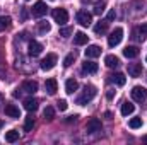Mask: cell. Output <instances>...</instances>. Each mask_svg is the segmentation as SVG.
Wrapping results in <instances>:
<instances>
[{
	"mask_svg": "<svg viewBox=\"0 0 147 145\" xmlns=\"http://www.w3.org/2000/svg\"><path fill=\"white\" fill-rule=\"evenodd\" d=\"M96 94H98V91H96V87L94 85H84V91H82V94L77 97V104H80V106H84V104H87V103H91L94 97H96Z\"/></svg>",
	"mask_w": 147,
	"mask_h": 145,
	"instance_id": "obj_1",
	"label": "cell"
},
{
	"mask_svg": "<svg viewBox=\"0 0 147 145\" xmlns=\"http://www.w3.org/2000/svg\"><path fill=\"white\" fill-rule=\"evenodd\" d=\"M57 62H58V56H57L55 53H48V55L39 62V67H41V70H51V68L57 65Z\"/></svg>",
	"mask_w": 147,
	"mask_h": 145,
	"instance_id": "obj_2",
	"label": "cell"
},
{
	"mask_svg": "<svg viewBox=\"0 0 147 145\" xmlns=\"http://www.w3.org/2000/svg\"><path fill=\"white\" fill-rule=\"evenodd\" d=\"M121 39H123V29L121 28H115L110 33V36H108V44L111 48H115V46H118L121 43Z\"/></svg>",
	"mask_w": 147,
	"mask_h": 145,
	"instance_id": "obj_3",
	"label": "cell"
},
{
	"mask_svg": "<svg viewBox=\"0 0 147 145\" xmlns=\"http://www.w3.org/2000/svg\"><path fill=\"white\" fill-rule=\"evenodd\" d=\"M130 94H132V99L137 101V103H144L147 99V89L142 87V85H135Z\"/></svg>",
	"mask_w": 147,
	"mask_h": 145,
	"instance_id": "obj_4",
	"label": "cell"
},
{
	"mask_svg": "<svg viewBox=\"0 0 147 145\" xmlns=\"http://www.w3.org/2000/svg\"><path fill=\"white\" fill-rule=\"evenodd\" d=\"M51 15H53V19H55V22H58V26H63V24L69 21V12H67L65 9H53Z\"/></svg>",
	"mask_w": 147,
	"mask_h": 145,
	"instance_id": "obj_5",
	"label": "cell"
},
{
	"mask_svg": "<svg viewBox=\"0 0 147 145\" xmlns=\"http://www.w3.org/2000/svg\"><path fill=\"white\" fill-rule=\"evenodd\" d=\"M77 22H79L80 26L87 28V26H91V22H92V15H91L87 10H79V12H77Z\"/></svg>",
	"mask_w": 147,
	"mask_h": 145,
	"instance_id": "obj_6",
	"label": "cell"
},
{
	"mask_svg": "<svg viewBox=\"0 0 147 145\" xmlns=\"http://www.w3.org/2000/svg\"><path fill=\"white\" fill-rule=\"evenodd\" d=\"M86 132H87V133L101 132V121H99L98 118H91V119L86 123Z\"/></svg>",
	"mask_w": 147,
	"mask_h": 145,
	"instance_id": "obj_7",
	"label": "cell"
},
{
	"mask_svg": "<svg viewBox=\"0 0 147 145\" xmlns=\"http://www.w3.org/2000/svg\"><path fill=\"white\" fill-rule=\"evenodd\" d=\"M46 12H48V7L45 2H36L33 5V15L34 17H43V15H46Z\"/></svg>",
	"mask_w": 147,
	"mask_h": 145,
	"instance_id": "obj_8",
	"label": "cell"
},
{
	"mask_svg": "<svg viewBox=\"0 0 147 145\" xmlns=\"http://www.w3.org/2000/svg\"><path fill=\"white\" fill-rule=\"evenodd\" d=\"M21 91H24L28 94H34L38 91V82L36 80H24L22 85H21Z\"/></svg>",
	"mask_w": 147,
	"mask_h": 145,
	"instance_id": "obj_9",
	"label": "cell"
},
{
	"mask_svg": "<svg viewBox=\"0 0 147 145\" xmlns=\"http://www.w3.org/2000/svg\"><path fill=\"white\" fill-rule=\"evenodd\" d=\"M147 38V26L144 24V26H139V28H135L134 29V39H137V41H144Z\"/></svg>",
	"mask_w": 147,
	"mask_h": 145,
	"instance_id": "obj_10",
	"label": "cell"
},
{
	"mask_svg": "<svg viewBox=\"0 0 147 145\" xmlns=\"http://www.w3.org/2000/svg\"><path fill=\"white\" fill-rule=\"evenodd\" d=\"M41 51H43V44L34 41V39H31L29 41V55L31 56H38V55H41Z\"/></svg>",
	"mask_w": 147,
	"mask_h": 145,
	"instance_id": "obj_11",
	"label": "cell"
},
{
	"mask_svg": "<svg viewBox=\"0 0 147 145\" xmlns=\"http://www.w3.org/2000/svg\"><path fill=\"white\" fill-rule=\"evenodd\" d=\"M84 53H86V58H98L101 55V48L98 44H91V46H87V50Z\"/></svg>",
	"mask_w": 147,
	"mask_h": 145,
	"instance_id": "obj_12",
	"label": "cell"
},
{
	"mask_svg": "<svg viewBox=\"0 0 147 145\" xmlns=\"http://www.w3.org/2000/svg\"><path fill=\"white\" fill-rule=\"evenodd\" d=\"M45 89H46V92H48L50 96H55L57 91H58V84H57V80H55V79H48V80L45 82Z\"/></svg>",
	"mask_w": 147,
	"mask_h": 145,
	"instance_id": "obj_13",
	"label": "cell"
},
{
	"mask_svg": "<svg viewBox=\"0 0 147 145\" xmlns=\"http://www.w3.org/2000/svg\"><path fill=\"white\" fill-rule=\"evenodd\" d=\"M39 108V101H38L36 97H28V99H24V109H28V111H36Z\"/></svg>",
	"mask_w": 147,
	"mask_h": 145,
	"instance_id": "obj_14",
	"label": "cell"
},
{
	"mask_svg": "<svg viewBox=\"0 0 147 145\" xmlns=\"http://www.w3.org/2000/svg\"><path fill=\"white\" fill-rule=\"evenodd\" d=\"M127 70H128V75L130 77H139L142 73V65L140 63H128Z\"/></svg>",
	"mask_w": 147,
	"mask_h": 145,
	"instance_id": "obj_15",
	"label": "cell"
},
{
	"mask_svg": "<svg viewBox=\"0 0 147 145\" xmlns=\"http://www.w3.org/2000/svg\"><path fill=\"white\" fill-rule=\"evenodd\" d=\"M5 114L10 116V118H21V111H19V108H17L16 104H10V103L5 106Z\"/></svg>",
	"mask_w": 147,
	"mask_h": 145,
	"instance_id": "obj_16",
	"label": "cell"
},
{
	"mask_svg": "<svg viewBox=\"0 0 147 145\" xmlns=\"http://www.w3.org/2000/svg\"><path fill=\"white\" fill-rule=\"evenodd\" d=\"M139 48L137 46H127L125 50H123V56H127V58H137L139 56Z\"/></svg>",
	"mask_w": 147,
	"mask_h": 145,
	"instance_id": "obj_17",
	"label": "cell"
},
{
	"mask_svg": "<svg viewBox=\"0 0 147 145\" xmlns=\"http://www.w3.org/2000/svg\"><path fill=\"white\" fill-rule=\"evenodd\" d=\"M77 89H79V82H77L75 79H69V80L65 82V91H67V94H74Z\"/></svg>",
	"mask_w": 147,
	"mask_h": 145,
	"instance_id": "obj_18",
	"label": "cell"
},
{
	"mask_svg": "<svg viewBox=\"0 0 147 145\" xmlns=\"http://www.w3.org/2000/svg\"><path fill=\"white\" fill-rule=\"evenodd\" d=\"M82 72L84 73H96L98 72V63H94V62H86V63H82Z\"/></svg>",
	"mask_w": 147,
	"mask_h": 145,
	"instance_id": "obj_19",
	"label": "cell"
},
{
	"mask_svg": "<svg viewBox=\"0 0 147 145\" xmlns=\"http://www.w3.org/2000/svg\"><path fill=\"white\" fill-rule=\"evenodd\" d=\"M105 63H106V67H110V68H116V67L120 65V58L115 56V55H108V56L105 58Z\"/></svg>",
	"mask_w": 147,
	"mask_h": 145,
	"instance_id": "obj_20",
	"label": "cell"
},
{
	"mask_svg": "<svg viewBox=\"0 0 147 145\" xmlns=\"http://www.w3.org/2000/svg\"><path fill=\"white\" fill-rule=\"evenodd\" d=\"M87 39H89V36H87L86 33H75V36H74V44L82 46V44L87 43Z\"/></svg>",
	"mask_w": 147,
	"mask_h": 145,
	"instance_id": "obj_21",
	"label": "cell"
},
{
	"mask_svg": "<svg viewBox=\"0 0 147 145\" xmlns=\"http://www.w3.org/2000/svg\"><path fill=\"white\" fill-rule=\"evenodd\" d=\"M110 80L113 82V84H116V85H125V82H127L125 75H123V73H118V72L110 75Z\"/></svg>",
	"mask_w": 147,
	"mask_h": 145,
	"instance_id": "obj_22",
	"label": "cell"
},
{
	"mask_svg": "<svg viewBox=\"0 0 147 145\" xmlns=\"http://www.w3.org/2000/svg\"><path fill=\"white\" fill-rule=\"evenodd\" d=\"M108 24H110L108 21H99V22L94 26V33H96V34H105V33L108 31Z\"/></svg>",
	"mask_w": 147,
	"mask_h": 145,
	"instance_id": "obj_23",
	"label": "cell"
},
{
	"mask_svg": "<svg viewBox=\"0 0 147 145\" xmlns=\"http://www.w3.org/2000/svg\"><path fill=\"white\" fill-rule=\"evenodd\" d=\"M134 111H135V106H134L132 103L125 101V103L121 104V114H123V116H128V114H132Z\"/></svg>",
	"mask_w": 147,
	"mask_h": 145,
	"instance_id": "obj_24",
	"label": "cell"
},
{
	"mask_svg": "<svg viewBox=\"0 0 147 145\" xmlns=\"http://www.w3.org/2000/svg\"><path fill=\"white\" fill-rule=\"evenodd\" d=\"M17 140H19V132L10 130V132H7V133H5V142L14 144V142H17Z\"/></svg>",
	"mask_w": 147,
	"mask_h": 145,
	"instance_id": "obj_25",
	"label": "cell"
},
{
	"mask_svg": "<svg viewBox=\"0 0 147 145\" xmlns=\"http://www.w3.org/2000/svg\"><path fill=\"white\" fill-rule=\"evenodd\" d=\"M10 17L9 15H0V33H3L5 29H9L10 28Z\"/></svg>",
	"mask_w": 147,
	"mask_h": 145,
	"instance_id": "obj_26",
	"label": "cell"
},
{
	"mask_svg": "<svg viewBox=\"0 0 147 145\" xmlns=\"http://www.w3.org/2000/svg\"><path fill=\"white\" fill-rule=\"evenodd\" d=\"M105 10H106V2H103V0H98V2L94 3V14H96V15H101Z\"/></svg>",
	"mask_w": 147,
	"mask_h": 145,
	"instance_id": "obj_27",
	"label": "cell"
},
{
	"mask_svg": "<svg viewBox=\"0 0 147 145\" xmlns=\"http://www.w3.org/2000/svg\"><path fill=\"white\" fill-rule=\"evenodd\" d=\"M50 29H51V26H50V22H46V21H41V22L38 24V33H39V34H46V33H50Z\"/></svg>",
	"mask_w": 147,
	"mask_h": 145,
	"instance_id": "obj_28",
	"label": "cell"
},
{
	"mask_svg": "<svg viewBox=\"0 0 147 145\" xmlns=\"http://www.w3.org/2000/svg\"><path fill=\"white\" fill-rule=\"evenodd\" d=\"M43 116H45V119H46V121H51V119L55 118V109L51 108V106H46L45 111H43Z\"/></svg>",
	"mask_w": 147,
	"mask_h": 145,
	"instance_id": "obj_29",
	"label": "cell"
},
{
	"mask_svg": "<svg viewBox=\"0 0 147 145\" xmlns=\"http://www.w3.org/2000/svg\"><path fill=\"white\" fill-rule=\"evenodd\" d=\"M33 126H34V118L33 116H28L26 121H24V132H31Z\"/></svg>",
	"mask_w": 147,
	"mask_h": 145,
	"instance_id": "obj_30",
	"label": "cell"
},
{
	"mask_svg": "<svg viewBox=\"0 0 147 145\" xmlns=\"http://www.w3.org/2000/svg\"><path fill=\"white\" fill-rule=\"evenodd\" d=\"M128 125H130V128H134V130H135V128H140V126H142V118H132Z\"/></svg>",
	"mask_w": 147,
	"mask_h": 145,
	"instance_id": "obj_31",
	"label": "cell"
},
{
	"mask_svg": "<svg viewBox=\"0 0 147 145\" xmlns=\"http://www.w3.org/2000/svg\"><path fill=\"white\" fill-rule=\"evenodd\" d=\"M74 60H75V55H74V53H69V55L65 56V60H63V65H65V67H70L74 63Z\"/></svg>",
	"mask_w": 147,
	"mask_h": 145,
	"instance_id": "obj_32",
	"label": "cell"
},
{
	"mask_svg": "<svg viewBox=\"0 0 147 145\" xmlns=\"http://www.w3.org/2000/svg\"><path fill=\"white\" fill-rule=\"evenodd\" d=\"M74 33V28H62L60 29V36L62 38H69Z\"/></svg>",
	"mask_w": 147,
	"mask_h": 145,
	"instance_id": "obj_33",
	"label": "cell"
},
{
	"mask_svg": "<svg viewBox=\"0 0 147 145\" xmlns=\"http://www.w3.org/2000/svg\"><path fill=\"white\" fill-rule=\"evenodd\" d=\"M57 106H58L60 111H65V109L69 108V104H67V101H65V99H60V101L57 103Z\"/></svg>",
	"mask_w": 147,
	"mask_h": 145,
	"instance_id": "obj_34",
	"label": "cell"
},
{
	"mask_svg": "<svg viewBox=\"0 0 147 145\" xmlns=\"http://www.w3.org/2000/svg\"><path fill=\"white\" fill-rule=\"evenodd\" d=\"M115 17H116V14H115V10H111L110 14H108V19H106V21H108V22H110V21H113V19H115Z\"/></svg>",
	"mask_w": 147,
	"mask_h": 145,
	"instance_id": "obj_35",
	"label": "cell"
},
{
	"mask_svg": "<svg viewBox=\"0 0 147 145\" xmlns=\"http://www.w3.org/2000/svg\"><path fill=\"white\" fill-rule=\"evenodd\" d=\"M74 121H77V116L74 114V116H69L67 118V123H74Z\"/></svg>",
	"mask_w": 147,
	"mask_h": 145,
	"instance_id": "obj_36",
	"label": "cell"
},
{
	"mask_svg": "<svg viewBox=\"0 0 147 145\" xmlns=\"http://www.w3.org/2000/svg\"><path fill=\"white\" fill-rule=\"evenodd\" d=\"M106 97H108V99H113V97H115V91H108V92H106Z\"/></svg>",
	"mask_w": 147,
	"mask_h": 145,
	"instance_id": "obj_37",
	"label": "cell"
},
{
	"mask_svg": "<svg viewBox=\"0 0 147 145\" xmlns=\"http://www.w3.org/2000/svg\"><path fill=\"white\" fill-rule=\"evenodd\" d=\"M105 116H106V118H108V119H111V118H113V114H111L110 111H108V113H105Z\"/></svg>",
	"mask_w": 147,
	"mask_h": 145,
	"instance_id": "obj_38",
	"label": "cell"
},
{
	"mask_svg": "<svg viewBox=\"0 0 147 145\" xmlns=\"http://www.w3.org/2000/svg\"><path fill=\"white\" fill-rule=\"evenodd\" d=\"M142 140H144V142H147V135H144V137H142Z\"/></svg>",
	"mask_w": 147,
	"mask_h": 145,
	"instance_id": "obj_39",
	"label": "cell"
},
{
	"mask_svg": "<svg viewBox=\"0 0 147 145\" xmlns=\"http://www.w3.org/2000/svg\"><path fill=\"white\" fill-rule=\"evenodd\" d=\"M0 128H2V121H0Z\"/></svg>",
	"mask_w": 147,
	"mask_h": 145,
	"instance_id": "obj_40",
	"label": "cell"
},
{
	"mask_svg": "<svg viewBox=\"0 0 147 145\" xmlns=\"http://www.w3.org/2000/svg\"><path fill=\"white\" fill-rule=\"evenodd\" d=\"M26 2H29V0H26Z\"/></svg>",
	"mask_w": 147,
	"mask_h": 145,
	"instance_id": "obj_41",
	"label": "cell"
},
{
	"mask_svg": "<svg viewBox=\"0 0 147 145\" xmlns=\"http://www.w3.org/2000/svg\"><path fill=\"white\" fill-rule=\"evenodd\" d=\"M146 62H147V58H146Z\"/></svg>",
	"mask_w": 147,
	"mask_h": 145,
	"instance_id": "obj_42",
	"label": "cell"
},
{
	"mask_svg": "<svg viewBox=\"0 0 147 145\" xmlns=\"http://www.w3.org/2000/svg\"><path fill=\"white\" fill-rule=\"evenodd\" d=\"M146 26H147V24H146Z\"/></svg>",
	"mask_w": 147,
	"mask_h": 145,
	"instance_id": "obj_43",
	"label": "cell"
}]
</instances>
